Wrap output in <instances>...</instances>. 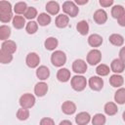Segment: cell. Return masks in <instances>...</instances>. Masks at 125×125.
<instances>
[{"label":"cell","instance_id":"37","mask_svg":"<svg viewBox=\"0 0 125 125\" xmlns=\"http://www.w3.org/2000/svg\"><path fill=\"white\" fill-rule=\"evenodd\" d=\"M23 16H24L25 19L31 21V20H33L34 18L37 17V10H36L34 7H28Z\"/></svg>","mask_w":125,"mask_h":125},{"label":"cell","instance_id":"43","mask_svg":"<svg viewBox=\"0 0 125 125\" xmlns=\"http://www.w3.org/2000/svg\"><path fill=\"white\" fill-rule=\"evenodd\" d=\"M59 125H72V123H71L69 120L65 119V120H62V121H61Z\"/></svg>","mask_w":125,"mask_h":125},{"label":"cell","instance_id":"35","mask_svg":"<svg viewBox=\"0 0 125 125\" xmlns=\"http://www.w3.org/2000/svg\"><path fill=\"white\" fill-rule=\"evenodd\" d=\"M29 117V110L27 108H19L18 111H17V118L19 120H21V121H24L26 119H28Z\"/></svg>","mask_w":125,"mask_h":125},{"label":"cell","instance_id":"16","mask_svg":"<svg viewBox=\"0 0 125 125\" xmlns=\"http://www.w3.org/2000/svg\"><path fill=\"white\" fill-rule=\"evenodd\" d=\"M36 76L39 80L41 81H45L49 78L50 76V69L46 66V65H40L36 68Z\"/></svg>","mask_w":125,"mask_h":125},{"label":"cell","instance_id":"40","mask_svg":"<svg viewBox=\"0 0 125 125\" xmlns=\"http://www.w3.org/2000/svg\"><path fill=\"white\" fill-rule=\"evenodd\" d=\"M117 22H118V24H119L120 26L125 27V13H124L119 19H117Z\"/></svg>","mask_w":125,"mask_h":125},{"label":"cell","instance_id":"27","mask_svg":"<svg viewBox=\"0 0 125 125\" xmlns=\"http://www.w3.org/2000/svg\"><path fill=\"white\" fill-rule=\"evenodd\" d=\"M51 16L47 13H41L39 14V16L37 17V23L41 26H46L48 24L51 23Z\"/></svg>","mask_w":125,"mask_h":125},{"label":"cell","instance_id":"8","mask_svg":"<svg viewBox=\"0 0 125 125\" xmlns=\"http://www.w3.org/2000/svg\"><path fill=\"white\" fill-rule=\"evenodd\" d=\"M39 62H40V57L38 56V54H36L34 52L27 54V56L25 58V63L28 67H30V68L38 67Z\"/></svg>","mask_w":125,"mask_h":125},{"label":"cell","instance_id":"31","mask_svg":"<svg viewBox=\"0 0 125 125\" xmlns=\"http://www.w3.org/2000/svg\"><path fill=\"white\" fill-rule=\"evenodd\" d=\"M92 125H104L106 122V117L103 113H96L91 119Z\"/></svg>","mask_w":125,"mask_h":125},{"label":"cell","instance_id":"34","mask_svg":"<svg viewBox=\"0 0 125 125\" xmlns=\"http://www.w3.org/2000/svg\"><path fill=\"white\" fill-rule=\"evenodd\" d=\"M38 29V23L34 21H29L25 25V30L28 34H34Z\"/></svg>","mask_w":125,"mask_h":125},{"label":"cell","instance_id":"22","mask_svg":"<svg viewBox=\"0 0 125 125\" xmlns=\"http://www.w3.org/2000/svg\"><path fill=\"white\" fill-rule=\"evenodd\" d=\"M104 113L108 116H113L117 113L118 111V107H117V104L113 102H108L104 104Z\"/></svg>","mask_w":125,"mask_h":125},{"label":"cell","instance_id":"14","mask_svg":"<svg viewBox=\"0 0 125 125\" xmlns=\"http://www.w3.org/2000/svg\"><path fill=\"white\" fill-rule=\"evenodd\" d=\"M91 115L86 111H81L75 116V122L77 125H87L91 121Z\"/></svg>","mask_w":125,"mask_h":125},{"label":"cell","instance_id":"18","mask_svg":"<svg viewBox=\"0 0 125 125\" xmlns=\"http://www.w3.org/2000/svg\"><path fill=\"white\" fill-rule=\"evenodd\" d=\"M62 111L66 115H71L76 111V104L71 101H65L62 104Z\"/></svg>","mask_w":125,"mask_h":125},{"label":"cell","instance_id":"38","mask_svg":"<svg viewBox=\"0 0 125 125\" xmlns=\"http://www.w3.org/2000/svg\"><path fill=\"white\" fill-rule=\"evenodd\" d=\"M39 125H55V121L50 117H43L40 120Z\"/></svg>","mask_w":125,"mask_h":125},{"label":"cell","instance_id":"9","mask_svg":"<svg viewBox=\"0 0 125 125\" xmlns=\"http://www.w3.org/2000/svg\"><path fill=\"white\" fill-rule=\"evenodd\" d=\"M88 85L93 91H101L104 87V80L101 76H92L88 80Z\"/></svg>","mask_w":125,"mask_h":125},{"label":"cell","instance_id":"36","mask_svg":"<svg viewBox=\"0 0 125 125\" xmlns=\"http://www.w3.org/2000/svg\"><path fill=\"white\" fill-rule=\"evenodd\" d=\"M12 61H13V55L0 50V62L1 63L7 64V63H10Z\"/></svg>","mask_w":125,"mask_h":125},{"label":"cell","instance_id":"26","mask_svg":"<svg viewBox=\"0 0 125 125\" xmlns=\"http://www.w3.org/2000/svg\"><path fill=\"white\" fill-rule=\"evenodd\" d=\"M58 45H59V41L56 37H48L44 42V47L46 48V50L49 51H55Z\"/></svg>","mask_w":125,"mask_h":125},{"label":"cell","instance_id":"11","mask_svg":"<svg viewBox=\"0 0 125 125\" xmlns=\"http://www.w3.org/2000/svg\"><path fill=\"white\" fill-rule=\"evenodd\" d=\"M93 19H94V21H95L96 23H98V24H104L107 21V13L104 9H99V10H97L94 13Z\"/></svg>","mask_w":125,"mask_h":125},{"label":"cell","instance_id":"3","mask_svg":"<svg viewBox=\"0 0 125 125\" xmlns=\"http://www.w3.org/2000/svg\"><path fill=\"white\" fill-rule=\"evenodd\" d=\"M51 62L56 67H62L66 62V55L61 50H56L51 55Z\"/></svg>","mask_w":125,"mask_h":125},{"label":"cell","instance_id":"7","mask_svg":"<svg viewBox=\"0 0 125 125\" xmlns=\"http://www.w3.org/2000/svg\"><path fill=\"white\" fill-rule=\"evenodd\" d=\"M87 68H88L87 62L82 59H77L72 62V70L78 75L85 73L87 71Z\"/></svg>","mask_w":125,"mask_h":125},{"label":"cell","instance_id":"17","mask_svg":"<svg viewBox=\"0 0 125 125\" xmlns=\"http://www.w3.org/2000/svg\"><path fill=\"white\" fill-rule=\"evenodd\" d=\"M70 77H71L70 70H68V69L65 68V67L60 68V69L58 70V72H57V79H58L60 82L65 83V82H67L68 80H70Z\"/></svg>","mask_w":125,"mask_h":125},{"label":"cell","instance_id":"2","mask_svg":"<svg viewBox=\"0 0 125 125\" xmlns=\"http://www.w3.org/2000/svg\"><path fill=\"white\" fill-rule=\"evenodd\" d=\"M88 84V81L86 80V78L83 76V75H78L76 74L75 76H73L71 79H70V85H71V88L76 91V92H81L83 91L86 86Z\"/></svg>","mask_w":125,"mask_h":125},{"label":"cell","instance_id":"13","mask_svg":"<svg viewBox=\"0 0 125 125\" xmlns=\"http://www.w3.org/2000/svg\"><path fill=\"white\" fill-rule=\"evenodd\" d=\"M47 92H48V85L44 81H40L36 83V85L34 86V94L39 98L44 97L47 94Z\"/></svg>","mask_w":125,"mask_h":125},{"label":"cell","instance_id":"23","mask_svg":"<svg viewBox=\"0 0 125 125\" xmlns=\"http://www.w3.org/2000/svg\"><path fill=\"white\" fill-rule=\"evenodd\" d=\"M108 41L113 45V46H117L120 47L124 44V37L121 34L118 33H112L111 35H109L108 37Z\"/></svg>","mask_w":125,"mask_h":125},{"label":"cell","instance_id":"12","mask_svg":"<svg viewBox=\"0 0 125 125\" xmlns=\"http://www.w3.org/2000/svg\"><path fill=\"white\" fill-rule=\"evenodd\" d=\"M1 50L4 51V52H6V53H8V54L13 55L17 51V44L13 40H6V41L2 42V44H1Z\"/></svg>","mask_w":125,"mask_h":125},{"label":"cell","instance_id":"20","mask_svg":"<svg viewBox=\"0 0 125 125\" xmlns=\"http://www.w3.org/2000/svg\"><path fill=\"white\" fill-rule=\"evenodd\" d=\"M45 9L47 11V14L51 15V16H55L60 12V5L57 1H49L47 2Z\"/></svg>","mask_w":125,"mask_h":125},{"label":"cell","instance_id":"24","mask_svg":"<svg viewBox=\"0 0 125 125\" xmlns=\"http://www.w3.org/2000/svg\"><path fill=\"white\" fill-rule=\"evenodd\" d=\"M114 101H115V104H125V88L121 87L117 89V91L114 93Z\"/></svg>","mask_w":125,"mask_h":125},{"label":"cell","instance_id":"30","mask_svg":"<svg viewBox=\"0 0 125 125\" xmlns=\"http://www.w3.org/2000/svg\"><path fill=\"white\" fill-rule=\"evenodd\" d=\"M89 23L86 21H80L76 24V29L81 35H87L89 32Z\"/></svg>","mask_w":125,"mask_h":125},{"label":"cell","instance_id":"10","mask_svg":"<svg viewBox=\"0 0 125 125\" xmlns=\"http://www.w3.org/2000/svg\"><path fill=\"white\" fill-rule=\"evenodd\" d=\"M125 69V62H123L119 58L114 59L110 63V70L113 71L115 74H120Z\"/></svg>","mask_w":125,"mask_h":125},{"label":"cell","instance_id":"42","mask_svg":"<svg viewBox=\"0 0 125 125\" xmlns=\"http://www.w3.org/2000/svg\"><path fill=\"white\" fill-rule=\"evenodd\" d=\"M74 2L76 5H84L88 3V0H75Z\"/></svg>","mask_w":125,"mask_h":125},{"label":"cell","instance_id":"19","mask_svg":"<svg viewBox=\"0 0 125 125\" xmlns=\"http://www.w3.org/2000/svg\"><path fill=\"white\" fill-rule=\"evenodd\" d=\"M69 22V17L66 16L65 14H60L57 16L56 20H55V23L56 26L59 28H64L68 25Z\"/></svg>","mask_w":125,"mask_h":125},{"label":"cell","instance_id":"29","mask_svg":"<svg viewBox=\"0 0 125 125\" xmlns=\"http://www.w3.org/2000/svg\"><path fill=\"white\" fill-rule=\"evenodd\" d=\"M11 35V28L9 25L2 24L0 26V40L3 42L6 40H9V37Z\"/></svg>","mask_w":125,"mask_h":125},{"label":"cell","instance_id":"41","mask_svg":"<svg viewBox=\"0 0 125 125\" xmlns=\"http://www.w3.org/2000/svg\"><path fill=\"white\" fill-rule=\"evenodd\" d=\"M119 59H120L123 62H125V46L122 47V48L120 49V51H119Z\"/></svg>","mask_w":125,"mask_h":125},{"label":"cell","instance_id":"44","mask_svg":"<svg viewBox=\"0 0 125 125\" xmlns=\"http://www.w3.org/2000/svg\"><path fill=\"white\" fill-rule=\"evenodd\" d=\"M122 118H123V120L125 121V110H124L123 113H122Z\"/></svg>","mask_w":125,"mask_h":125},{"label":"cell","instance_id":"5","mask_svg":"<svg viewBox=\"0 0 125 125\" xmlns=\"http://www.w3.org/2000/svg\"><path fill=\"white\" fill-rule=\"evenodd\" d=\"M35 102H36L35 97H34L32 94H30V93H25V94H23L22 96H21L20 101H19L21 107H22V108H27V109L33 107L34 104H35Z\"/></svg>","mask_w":125,"mask_h":125},{"label":"cell","instance_id":"32","mask_svg":"<svg viewBox=\"0 0 125 125\" xmlns=\"http://www.w3.org/2000/svg\"><path fill=\"white\" fill-rule=\"evenodd\" d=\"M27 8H28V7H27V5H26L25 2H18V3H16L15 6H14V12H15L17 15H19V16L24 15V13L26 12Z\"/></svg>","mask_w":125,"mask_h":125},{"label":"cell","instance_id":"4","mask_svg":"<svg viewBox=\"0 0 125 125\" xmlns=\"http://www.w3.org/2000/svg\"><path fill=\"white\" fill-rule=\"evenodd\" d=\"M62 11L66 16L75 18L79 13V8L73 1H65L62 4Z\"/></svg>","mask_w":125,"mask_h":125},{"label":"cell","instance_id":"28","mask_svg":"<svg viewBox=\"0 0 125 125\" xmlns=\"http://www.w3.org/2000/svg\"><path fill=\"white\" fill-rule=\"evenodd\" d=\"M109 71H111L110 70V67L108 65L104 64V63H100L96 67V73L98 74V76H101V77L108 75L109 74Z\"/></svg>","mask_w":125,"mask_h":125},{"label":"cell","instance_id":"1","mask_svg":"<svg viewBox=\"0 0 125 125\" xmlns=\"http://www.w3.org/2000/svg\"><path fill=\"white\" fill-rule=\"evenodd\" d=\"M13 9L12 5L8 1H0V21L3 23L13 21Z\"/></svg>","mask_w":125,"mask_h":125},{"label":"cell","instance_id":"25","mask_svg":"<svg viewBox=\"0 0 125 125\" xmlns=\"http://www.w3.org/2000/svg\"><path fill=\"white\" fill-rule=\"evenodd\" d=\"M12 22H13V26L16 29H21V28H23L24 25H26V23H25V18L22 17V16H19V15L14 16Z\"/></svg>","mask_w":125,"mask_h":125},{"label":"cell","instance_id":"21","mask_svg":"<svg viewBox=\"0 0 125 125\" xmlns=\"http://www.w3.org/2000/svg\"><path fill=\"white\" fill-rule=\"evenodd\" d=\"M109 84L114 88H121L124 84V78L120 74H112L109 77Z\"/></svg>","mask_w":125,"mask_h":125},{"label":"cell","instance_id":"6","mask_svg":"<svg viewBox=\"0 0 125 125\" xmlns=\"http://www.w3.org/2000/svg\"><path fill=\"white\" fill-rule=\"evenodd\" d=\"M86 61L90 65H98V64H100V62L102 61V53H101V51L98 50V49H92L87 54Z\"/></svg>","mask_w":125,"mask_h":125},{"label":"cell","instance_id":"33","mask_svg":"<svg viewBox=\"0 0 125 125\" xmlns=\"http://www.w3.org/2000/svg\"><path fill=\"white\" fill-rule=\"evenodd\" d=\"M125 13V9L121 5H114L111 8V16L114 19H119Z\"/></svg>","mask_w":125,"mask_h":125},{"label":"cell","instance_id":"39","mask_svg":"<svg viewBox=\"0 0 125 125\" xmlns=\"http://www.w3.org/2000/svg\"><path fill=\"white\" fill-rule=\"evenodd\" d=\"M99 3L102 7L107 8V7H110L111 5H113V0H100Z\"/></svg>","mask_w":125,"mask_h":125},{"label":"cell","instance_id":"15","mask_svg":"<svg viewBox=\"0 0 125 125\" xmlns=\"http://www.w3.org/2000/svg\"><path fill=\"white\" fill-rule=\"evenodd\" d=\"M88 44L93 47V49H97L103 44V37L100 34L93 33L88 37Z\"/></svg>","mask_w":125,"mask_h":125}]
</instances>
